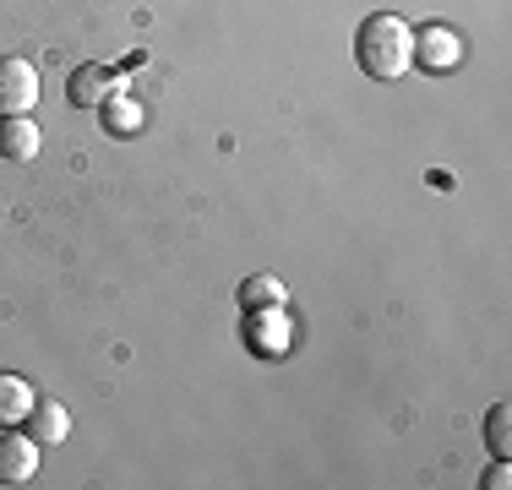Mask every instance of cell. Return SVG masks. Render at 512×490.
I'll list each match as a JSON object with an SVG mask.
<instances>
[{
    "label": "cell",
    "instance_id": "3",
    "mask_svg": "<svg viewBox=\"0 0 512 490\" xmlns=\"http://www.w3.org/2000/svg\"><path fill=\"white\" fill-rule=\"evenodd\" d=\"M39 441L28 431L17 436V425L11 431H0V485H28L33 474H39Z\"/></svg>",
    "mask_w": 512,
    "mask_h": 490
},
{
    "label": "cell",
    "instance_id": "9",
    "mask_svg": "<svg viewBox=\"0 0 512 490\" xmlns=\"http://www.w3.org/2000/svg\"><path fill=\"white\" fill-rule=\"evenodd\" d=\"M240 305H246V311H267V305H289V289L278 284L273 273H251L246 284H240Z\"/></svg>",
    "mask_w": 512,
    "mask_h": 490
},
{
    "label": "cell",
    "instance_id": "11",
    "mask_svg": "<svg viewBox=\"0 0 512 490\" xmlns=\"http://www.w3.org/2000/svg\"><path fill=\"white\" fill-rule=\"evenodd\" d=\"M485 447H491L496 458H512V409L507 403H496V409L485 414Z\"/></svg>",
    "mask_w": 512,
    "mask_h": 490
},
{
    "label": "cell",
    "instance_id": "10",
    "mask_svg": "<svg viewBox=\"0 0 512 490\" xmlns=\"http://www.w3.org/2000/svg\"><path fill=\"white\" fill-rule=\"evenodd\" d=\"M99 109H104V126L115 131V137H131V131L142 126V104L131 93H109Z\"/></svg>",
    "mask_w": 512,
    "mask_h": 490
},
{
    "label": "cell",
    "instance_id": "12",
    "mask_svg": "<svg viewBox=\"0 0 512 490\" xmlns=\"http://www.w3.org/2000/svg\"><path fill=\"white\" fill-rule=\"evenodd\" d=\"M512 485V469H507V458H496V469L485 474V490H507Z\"/></svg>",
    "mask_w": 512,
    "mask_h": 490
},
{
    "label": "cell",
    "instance_id": "6",
    "mask_svg": "<svg viewBox=\"0 0 512 490\" xmlns=\"http://www.w3.org/2000/svg\"><path fill=\"white\" fill-rule=\"evenodd\" d=\"M39 147H44V131L28 115H0V158L28 164V158H39Z\"/></svg>",
    "mask_w": 512,
    "mask_h": 490
},
{
    "label": "cell",
    "instance_id": "7",
    "mask_svg": "<svg viewBox=\"0 0 512 490\" xmlns=\"http://www.w3.org/2000/svg\"><path fill=\"white\" fill-rule=\"evenodd\" d=\"M109 93H120L115 71H104V66H82V71H71V104H77V109H99Z\"/></svg>",
    "mask_w": 512,
    "mask_h": 490
},
{
    "label": "cell",
    "instance_id": "5",
    "mask_svg": "<svg viewBox=\"0 0 512 490\" xmlns=\"http://www.w3.org/2000/svg\"><path fill=\"white\" fill-rule=\"evenodd\" d=\"M28 436L39 441V447H60V441L71 436V409L60 398H33V409H28Z\"/></svg>",
    "mask_w": 512,
    "mask_h": 490
},
{
    "label": "cell",
    "instance_id": "4",
    "mask_svg": "<svg viewBox=\"0 0 512 490\" xmlns=\"http://www.w3.org/2000/svg\"><path fill=\"white\" fill-rule=\"evenodd\" d=\"M463 60V39L453 28H442V22H431V28L414 33V66H425L436 77V71H453Z\"/></svg>",
    "mask_w": 512,
    "mask_h": 490
},
{
    "label": "cell",
    "instance_id": "1",
    "mask_svg": "<svg viewBox=\"0 0 512 490\" xmlns=\"http://www.w3.org/2000/svg\"><path fill=\"white\" fill-rule=\"evenodd\" d=\"M355 60L371 82H398L414 66V28L393 11H376L355 33Z\"/></svg>",
    "mask_w": 512,
    "mask_h": 490
},
{
    "label": "cell",
    "instance_id": "2",
    "mask_svg": "<svg viewBox=\"0 0 512 490\" xmlns=\"http://www.w3.org/2000/svg\"><path fill=\"white\" fill-rule=\"evenodd\" d=\"M39 104V71L22 55H0V115H28Z\"/></svg>",
    "mask_w": 512,
    "mask_h": 490
},
{
    "label": "cell",
    "instance_id": "8",
    "mask_svg": "<svg viewBox=\"0 0 512 490\" xmlns=\"http://www.w3.org/2000/svg\"><path fill=\"white\" fill-rule=\"evenodd\" d=\"M33 392L22 376H11V371H0V431H11V425H22L28 420V409H33Z\"/></svg>",
    "mask_w": 512,
    "mask_h": 490
}]
</instances>
